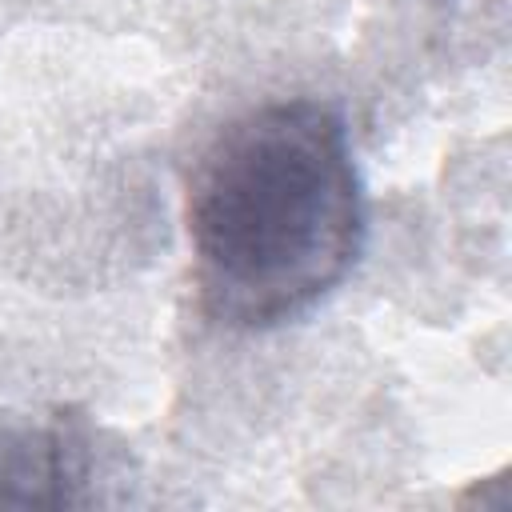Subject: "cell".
<instances>
[{
  "label": "cell",
  "instance_id": "obj_2",
  "mask_svg": "<svg viewBox=\"0 0 512 512\" xmlns=\"http://www.w3.org/2000/svg\"><path fill=\"white\" fill-rule=\"evenodd\" d=\"M88 440L68 420L0 424V504H76Z\"/></svg>",
  "mask_w": 512,
  "mask_h": 512
},
{
  "label": "cell",
  "instance_id": "obj_1",
  "mask_svg": "<svg viewBox=\"0 0 512 512\" xmlns=\"http://www.w3.org/2000/svg\"><path fill=\"white\" fill-rule=\"evenodd\" d=\"M188 236L200 304L216 324L260 332L312 312L364 244L344 116L296 96L220 128L192 176Z\"/></svg>",
  "mask_w": 512,
  "mask_h": 512
}]
</instances>
